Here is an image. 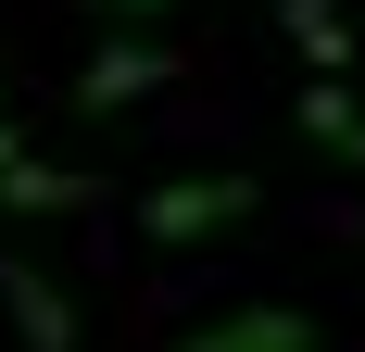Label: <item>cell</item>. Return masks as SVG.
<instances>
[{"instance_id":"6da1fadb","label":"cell","mask_w":365,"mask_h":352,"mask_svg":"<svg viewBox=\"0 0 365 352\" xmlns=\"http://www.w3.org/2000/svg\"><path fill=\"white\" fill-rule=\"evenodd\" d=\"M240 214H252V176H177V189H151L139 202V239H215V227H240Z\"/></svg>"},{"instance_id":"7a4b0ae2","label":"cell","mask_w":365,"mask_h":352,"mask_svg":"<svg viewBox=\"0 0 365 352\" xmlns=\"http://www.w3.org/2000/svg\"><path fill=\"white\" fill-rule=\"evenodd\" d=\"M164 51H151V38H101V51H88V76H76V113H126V101H151V88H164Z\"/></svg>"},{"instance_id":"3957f363","label":"cell","mask_w":365,"mask_h":352,"mask_svg":"<svg viewBox=\"0 0 365 352\" xmlns=\"http://www.w3.org/2000/svg\"><path fill=\"white\" fill-rule=\"evenodd\" d=\"M0 315H13L26 352H76V302L38 277V264H13V252H0Z\"/></svg>"},{"instance_id":"277c9868","label":"cell","mask_w":365,"mask_h":352,"mask_svg":"<svg viewBox=\"0 0 365 352\" xmlns=\"http://www.w3.org/2000/svg\"><path fill=\"white\" fill-rule=\"evenodd\" d=\"M177 352H315V315H290V302H240V315L189 327Z\"/></svg>"},{"instance_id":"5b68a950","label":"cell","mask_w":365,"mask_h":352,"mask_svg":"<svg viewBox=\"0 0 365 352\" xmlns=\"http://www.w3.org/2000/svg\"><path fill=\"white\" fill-rule=\"evenodd\" d=\"M0 202H13V214H76V202H88V176H63V164H38V151H13V164H0Z\"/></svg>"},{"instance_id":"8992f818","label":"cell","mask_w":365,"mask_h":352,"mask_svg":"<svg viewBox=\"0 0 365 352\" xmlns=\"http://www.w3.org/2000/svg\"><path fill=\"white\" fill-rule=\"evenodd\" d=\"M277 13H290V38H302V63H315V76H340V63H353V26H340V0H277Z\"/></svg>"},{"instance_id":"52a82bcc","label":"cell","mask_w":365,"mask_h":352,"mask_svg":"<svg viewBox=\"0 0 365 352\" xmlns=\"http://www.w3.org/2000/svg\"><path fill=\"white\" fill-rule=\"evenodd\" d=\"M302 139H328V151H353V164H365V113H353V88H340V76H315V88H302Z\"/></svg>"},{"instance_id":"ba28073f","label":"cell","mask_w":365,"mask_h":352,"mask_svg":"<svg viewBox=\"0 0 365 352\" xmlns=\"http://www.w3.org/2000/svg\"><path fill=\"white\" fill-rule=\"evenodd\" d=\"M113 13H177V0H113Z\"/></svg>"}]
</instances>
